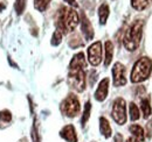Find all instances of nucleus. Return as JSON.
I'll return each instance as SVG.
<instances>
[{"label":"nucleus","mask_w":152,"mask_h":142,"mask_svg":"<svg viewBox=\"0 0 152 142\" xmlns=\"http://www.w3.org/2000/svg\"><path fill=\"white\" fill-rule=\"evenodd\" d=\"M78 22H80V18L74 8L62 7L61 11L58 12V17H57V30L61 32L62 35L70 33L77 27Z\"/></svg>","instance_id":"obj_1"},{"label":"nucleus","mask_w":152,"mask_h":142,"mask_svg":"<svg viewBox=\"0 0 152 142\" xmlns=\"http://www.w3.org/2000/svg\"><path fill=\"white\" fill-rule=\"evenodd\" d=\"M143 26H144V22L142 20H136L125 32V35L123 37V43L126 50L134 51L139 47L142 35H143Z\"/></svg>","instance_id":"obj_2"},{"label":"nucleus","mask_w":152,"mask_h":142,"mask_svg":"<svg viewBox=\"0 0 152 142\" xmlns=\"http://www.w3.org/2000/svg\"><path fill=\"white\" fill-rule=\"evenodd\" d=\"M152 71V61L149 57H142L139 58L131 71V82L132 83H142L146 80Z\"/></svg>","instance_id":"obj_3"},{"label":"nucleus","mask_w":152,"mask_h":142,"mask_svg":"<svg viewBox=\"0 0 152 142\" xmlns=\"http://www.w3.org/2000/svg\"><path fill=\"white\" fill-rule=\"evenodd\" d=\"M80 100L75 94L70 93L67 96V98L61 103V111L63 114H66L69 118H74L80 113Z\"/></svg>","instance_id":"obj_4"},{"label":"nucleus","mask_w":152,"mask_h":142,"mask_svg":"<svg viewBox=\"0 0 152 142\" xmlns=\"http://www.w3.org/2000/svg\"><path fill=\"white\" fill-rule=\"evenodd\" d=\"M68 84L76 90L77 92H82L86 89V73L83 69L69 70L68 73Z\"/></svg>","instance_id":"obj_5"},{"label":"nucleus","mask_w":152,"mask_h":142,"mask_svg":"<svg viewBox=\"0 0 152 142\" xmlns=\"http://www.w3.org/2000/svg\"><path fill=\"white\" fill-rule=\"evenodd\" d=\"M113 119L118 125H124L126 122V104L123 98H117L113 105Z\"/></svg>","instance_id":"obj_6"},{"label":"nucleus","mask_w":152,"mask_h":142,"mask_svg":"<svg viewBox=\"0 0 152 142\" xmlns=\"http://www.w3.org/2000/svg\"><path fill=\"white\" fill-rule=\"evenodd\" d=\"M88 59L94 67H97L102 62V43L99 41L94 42L88 48Z\"/></svg>","instance_id":"obj_7"},{"label":"nucleus","mask_w":152,"mask_h":142,"mask_svg":"<svg viewBox=\"0 0 152 142\" xmlns=\"http://www.w3.org/2000/svg\"><path fill=\"white\" fill-rule=\"evenodd\" d=\"M113 80L115 86H123L126 84L125 67L119 62L115 63L113 67Z\"/></svg>","instance_id":"obj_8"},{"label":"nucleus","mask_w":152,"mask_h":142,"mask_svg":"<svg viewBox=\"0 0 152 142\" xmlns=\"http://www.w3.org/2000/svg\"><path fill=\"white\" fill-rule=\"evenodd\" d=\"M109 78H103L99 84H98V88L95 92V99L97 101H104L107 96H108V92H109Z\"/></svg>","instance_id":"obj_9"},{"label":"nucleus","mask_w":152,"mask_h":142,"mask_svg":"<svg viewBox=\"0 0 152 142\" xmlns=\"http://www.w3.org/2000/svg\"><path fill=\"white\" fill-rule=\"evenodd\" d=\"M81 30L83 33V36L87 41H91L94 37V28L89 21V19L86 17V14H82V20H81Z\"/></svg>","instance_id":"obj_10"},{"label":"nucleus","mask_w":152,"mask_h":142,"mask_svg":"<svg viewBox=\"0 0 152 142\" xmlns=\"http://www.w3.org/2000/svg\"><path fill=\"white\" fill-rule=\"evenodd\" d=\"M60 136L67 142H77V134H76L75 127L73 125L64 126L60 132Z\"/></svg>","instance_id":"obj_11"},{"label":"nucleus","mask_w":152,"mask_h":142,"mask_svg":"<svg viewBox=\"0 0 152 142\" xmlns=\"http://www.w3.org/2000/svg\"><path fill=\"white\" fill-rule=\"evenodd\" d=\"M87 65L86 63V57L83 53H77L74 55L69 63V70H78V69H84Z\"/></svg>","instance_id":"obj_12"},{"label":"nucleus","mask_w":152,"mask_h":142,"mask_svg":"<svg viewBox=\"0 0 152 142\" xmlns=\"http://www.w3.org/2000/svg\"><path fill=\"white\" fill-rule=\"evenodd\" d=\"M99 130H101V134H102L105 139H109V138L111 136V133H113L111 126H110L109 121H108L104 117H101V118H99Z\"/></svg>","instance_id":"obj_13"},{"label":"nucleus","mask_w":152,"mask_h":142,"mask_svg":"<svg viewBox=\"0 0 152 142\" xmlns=\"http://www.w3.org/2000/svg\"><path fill=\"white\" fill-rule=\"evenodd\" d=\"M109 14H110L109 6H108L105 2L102 4V5L98 7V19H99V23H101V25H105L107 20L109 18Z\"/></svg>","instance_id":"obj_14"},{"label":"nucleus","mask_w":152,"mask_h":142,"mask_svg":"<svg viewBox=\"0 0 152 142\" xmlns=\"http://www.w3.org/2000/svg\"><path fill=\"white\" fill-rule=\"evenodd\" d=\"M105 48V59H104V65L108 67L110 65L111 61H113V56H114V44L111 41H107L104 44Z\"/></svg>","instance_id":"obj_15"},{"label":"nucleus","mask_w":152,"mask_h":142,"mask_svg":"<svg viewBox=\"0 0 152 142\" xmlns=\"http://www.w3.org/2000/svg\"><path fill=\"white\" fill-rule=\"evenodd\" d=\"M130 132L132 133V135L138 140L139 142L144 141V130L139 125H131L130 126Z\"/></svg>","instance_id":"obj_16"},{"label":"nucleus","mask_w":152,"mask_h":142,"mask_svg":"<svg viewBox=\"0 0 152 142\" xmlns=\"http://www.w3.org/2000/svg\"><path fill=\"white\" fill-rule=\"evenodd\" d=\"M151 4L152 0H131V6L137 11H143Z\"/></svg>","instance_id":"obj_17"},{"label":"nucleus","mask_w":152,"mask_h":142,"mask_svg":"<svg viewBox=\"0 0 152 142\" xmlns=\"http://www.w3.org/2000/svg\"><path fill=\"white\" fill-rule=\"evenodd\" d=\"M140 108L143 111V114H144V118L145 119H149V117L151 115V106H150V101L148 98H144L142 99V103H140Z\"/></svg>","instance_id":"obj_18"},{"label":"nucleus","mask_w":152,"mask_h":142,"mask_svg":"<svg viewBox=\"0 0 152 142\" xmlns=\"http://www.w3.org/2000/svg\"><path fill=\"white\" fill-rule=\"evenodd\" d=\"M50 1L52 0H34V7L40 12H45L48 8Z\"/></svg>","instance_id":"obj_19"},{"label":"nucleus","mask_w":152,"mask_h":142,"mask_svg":"<svg viewBox=\"0 0 152 142\" xmlns=\"http://www.w3.org/2000/svg\"><path fill=\"white\" fill-rule=\"evenodd\" d=\"M129 111H130V119L132 121H136L140 118V114H139V108L137 107V105L134 103H131L130 104V107H129Z\"/></svg>","instance_id":"obj_20"},{"label":"nucleus","mask_w":152,"mask_h":142,"mask_svg":"<svg viewBox=\"0 0 152 142\" xmlns=\"http://www.w3.org/2000/svg\"><path fill=\"white\" fill-rule=\"evenodd\" d=\"M90 109H91V104L90 101H87L86 106H84V112H83V115H82V119H81V122L84 126L86 122L89 120V117H90Z\"/></svg>","instance_id":"obj_21"},{"label":"nucleus","mask_w":152,"mask_h":142,"mask_svg":"<svg viewBox=\"0 0 152 142\" xmlns=\"http://www.w3.org/2000/svg\"><path fill=\"white\" fill-rule=\"evenodd\" d=\"M26 2L27 0H15V4H14V8H15V12L18 14H22V12L25 11L26 8Z\"/></svg>","instance_id":"obj_22"},{"label":"nucleus","mask_w":152,"mask_h":142,"mask_svg":"<svg viewBox=\"0 0 152 142\" xmlns=\"http://www.w3.org/2000/svg\"><path fill=\"white\" fill-rule=\"evenodd\" d=\"M61 41H62V33L61 32H58V30H55L54 32V34L52 36V41H50V43H52V46H58L60 43H61Z\"/></svg>","instance_id":"obj_23"},{"label":"nucleus","mask_w":152,"mask_h":142,"mask_svg":"<svg viewBox=\"0 0 152 142\" xmlns=\"http://www.w3.org/2000/svg\"><path fill=\"white\" fill-rule=\"evenodd\" d=\"M0 119H1L2 121H5V122H10V121L12 120V114H11V112L7 111V109L1 111V112H0Z\"/></svg>","instance_id":"obj_24"},{"label":"nucleus","mask_w":152,"mask_h":142,"mask_svg":"<svg viewBox=\"0 0 152 142\" xmlns=\"http://www.w3.org/2000/svg\"><path fill=\"white\" fill-rule=\"evenodd\" d=\"M114 142H123V138H122V135H121V134H116V135H115Z\"/></svg>","instance_id":"obj_25"},{"label":"nucleus","mask_w":152,"mask_h":142,"mask_svg":"<svg viewBox=\"0 0 152 142\" xmlns=\"http://www.w3.org/2000/svg\"><path fill=\"white\" fill-rule=\"evenodd\" d=\"M126 142H139L134 136H131V138H129L128 140H126Z\"/></svg>","instance_id":"obj_26"},{"label":"nucleus","mask_w":152,"mask_h":142,"mask_svg":"<svg viewBox=\"0 0 152 142\" xmlns=\"http://www.w3.org/2000/svg\"><path fill=\"white\" fill-rule=\"evenodd\" d=\"M66 1H67L69 5H74V2H75V0H66Z\"/></svg>","instance_id":"obj_27"}]
</instances>
